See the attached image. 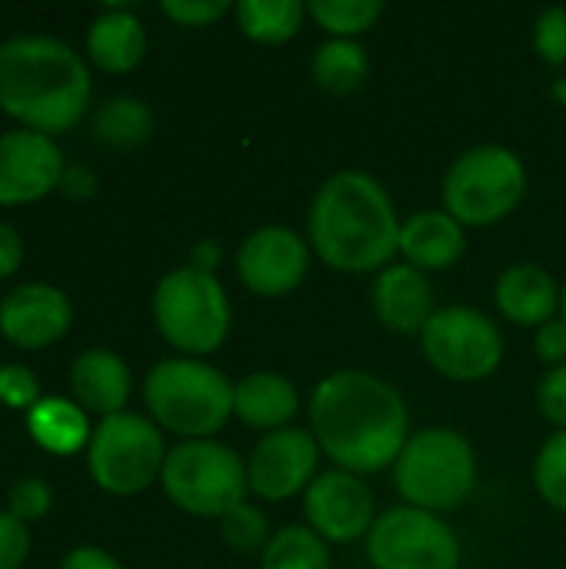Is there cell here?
Masks as SVG:
<instances>
[{
  "mask_svg": "<svg viewBox=\"0 0 566 569\" xmlns=\"http://www.w3.org/2000/svg\"><path fill=\"white\" fill-rule=\"evenodd\" d=\"M307 417L320 453L357 477L394 467L410 440L404 393L370 370L327 373L310 393Z\"/></svg>",
  "mask_w": 566,
  "mask_h": 569,
  "instance_id": "6da1fadb",
  "label": "cell"
},
{
  "mask_svg": "<svg viewBox=\"0 0 566 569\" xmlns=\"http://www.w3.org/2000/svg\"><path fill=\"white\" fill-rule=\"evenodd\" d=\"M400 217L387 187L364 170L327 177L307 210V243L334 273H380L394 263Z\"/></svg>",
  "mask_w": 566,
  "mask_h": 569,
  "instance_id": "7a4b0ae2",
  "label": "cell"
},
{
  "mask_svg": "<svg viewBox=\"0 0 566 569\" xmlns=\"http://www.w3.org/2000/svg\"><path fill=\"white\" fill-rule=\"evenodd\" d=\"M90 107V70L57 37H13L0 43V110L23 130H70Z\"/></svg>",
  "mask_w": 566,
  "mask_h": 569,
  "instance_id": "3957f363",
  "label": "cell"
},
{
  "mask_svg": "<svg viewBox=\"0 0 566 569\" xmlns=\"http://www.w3.org/2000/svg\"><path fill=\"white\" fill-rule=\"evenodd\" d=\"M150 420L183 440H214L234 417V383L197 357L160 360L143 383Z\"/></svg>",
  "mask_w": 566,
  "mask_h": 569,
  "instance_id": "277c9868",
  "label": "cell"
},
{
  "mask_svg": "<svg viewBox=\"0 0 566 569\" xmlns=\"http://www.w3.org/2000/svg\"><path fill=\"white\" fill-rule=\"evenodd\" d=\"M477 453L454 427H427L410 433L394 463V487L407 507L427 513H450L477 490Z\"/></svg>",
  "mask_w": 566,
  "mask_h": 569,
  "instance_id": "5b68a950",
  "label": "cell"
},
{
  "mask_svg": "<svg viewBox=\"0 0 566 569\" xmlns=\"http://www.w3.org/2000/svg\"><path fill=\"white\" fill-rule=\"evenodd\" d=\"M527 193V167L517 150L504 143H480L464 150L444 173V210L460 227H494L507 220Z\"/></svg>",
  "mask_w": 566,
  "mask_h": 569,
  "instance_id": "8992f818",
  "label": "cell"
},
{
  "mask_svg": "<svg viewBox=\"0 0 566 569\" xmlns=\"http://www.w3.org/2000/svg\"><path fill=\"white\" fill-rule=\"evenodd\" d=\"M230 320L234 307L217 273H203L187 263L160 277L153 290V323L180 357L203 360L220 350L230 333Z\"/></svg>",
  "mask_w": 566,
  "mask_h": 569,
  "instance_id": "52a82bcc",
  "label": "cell"
},
{
  "mask_svg": "<svg viewBox=\"0 0 566 569\" xmlns=\"http://www.w3.org/2000/svg\"><path fill=\"white\" fill-rule=\"evenodd\" d=\"M167 500L200 520H220L247 500V463L220 440H183L167 450L160 473Z\"/></svg>",
  "mask_w": 566,
  "mask_h": 569,
  "instance_id": "ba28073f",
  "label": "cell"
},
{
  "mask_svg": "<svg viewBox=\"0 0 566 569\" xmlns=\"http://www.w3.org/2000/svg\"><path fill=\"white\" fill-rule=\"evenodd\" d=\"M163 460L167 447L160 427L130 410L103 417L87 447V470L93 483L113 497L143 493L153 480H160Z\"/></svg>",
  "mask_w": 566,
  "mask_h": 569,
  "instance_id": "9c48e42d",
  "label": "cell"
},
{
  "mask_svg": "<svg viewBox=\"0 0 566 569\" xmlns=\"http://www.w3.org/2000/svg\"><path fill=\"white\" fill-rule=\"evenodd\" d=\"M424 360L454 383H480L504 363V333L477 307H440L420 333Z\"/></svg>",
  "mask_w": 566,
  "mask_h": 569,
  "instance_id": "30bf717a",
  "label": "cell"
},
{
  "mask_svg": "<svg viewBox=\"0 0 566 569\" xmlns=\"http://www.w3.org/2000/svg\"><path fill=\"white\" fill-rule=\"evenodd\" d=\"M374 569H460V540L450 523L417 507H390L367 533Z\"/></svg>",
  "mask_w": 566,
  "mask_h": 569,
  "instance_id": "8fae6325",
  "label": "cell"
},
{
  "mask_svg": "<svg viewBox=\"0 0 566 569\" xmlns=\"http://www.w3.org/2000/svg\"><path fill=\"white\" fill-rule=\"evenodd\" d=\"M310 243L294 227L267 223L244 237L237 250V280L247 293L264 300L290 297L310 273Z\"/></svg>",
  "mask_w": 566,
  "mask_h": 569,
  "instance_id": "7c38bea8",
  "label": "cell"
},
{
  "mask_svg": "<svg viewBox=\"0 0 566 569\" xmlns=\"http://www.w3.org/2000/svg\"><path fill=\"white\" fill-rule=\"evenodd\" d=\"M304 517L307 527L324 543H357L377 523V497L364 477L347 470H320L317 480L304 493Z\"/></svg>",
  "mask_w": 566,
  "mask_h": 569,
  "instance_id": "4fadbf2b",
  "label": "cell"
},
{
  "mask_svg": "<svg viewBox=\"0 0 566 569\" xmlns=\"http://www.w3.org/2000/svg\"><path fill=\"white\" fill-rule=\"evenodd\" d=\"M320 447L310 430L287 427L277 433H264V440L247 457V483L250 493L264 503H284L307 487L320 473Z\"/></svg>",
  "mask_w": 566,
  "mask_h": 569,
  "instance_id": "5bb4252c",
  "label": "cell"
},
{
  "mask_svg": "<svg viewBox=\"0 0 566 569\" xmlns=\"http://www.w3.org/2000/svg\"><path fill=\"white\" fill-rule=\"evenodd\" d=\"M60 147L37 130L0 133V203H33L60 187L63 177Z\"/></svg>",
  "mask_w": 566,
  "mask_h": 569,
  "instance_id": "9a60e30c",
  "label": "cell"
},
{
  "mask_svg": "<svg viewBox=\"0 0 566 569\" xmlns=\"http://www.w3.org/2000/svg\"><path fill=\"white\" fill-rule=\"evenodd\" d=\"M73 323L67 293L53 283H23L0 303V333L23 350H43L57 343Z\"/></svg>",
  "mask_w": 566,
  "mask_h": 569,
  "instance_id": "2e32d148",
  "label": "cell"
},
{
  "mask_svg": "<svg viewBox=\"0 0 566 569\" xmlns=\"http://www.w3.org/2000/svg\"><path fill=\"white\" fill-rule=\"evenodd\" d=\"M370 307L377 320L400 337H420L430 317L440 310L434 283L424 270L410 263H390L374 277L370 287Z\"/></svg>",
  "mask_w": 566,
  "mask_h": 569,
  "instance_id": "e0dca14e",
  "label": "cell"
},
{
  "mask_svg": "<svg viewBox=\"0 0 566 569\" xmlns=\"http://www.w3.org/2000/svg\"><path fill=\"white\" fill-rule=\"evenodd\" d=\"M560 287L554 273L540 263H514L497 277L494 300L504 320L514 327H530L540 330L544 323L557 320L560 313Z\"/></svg>",
  "mask_w": 566,
  "mask_h": 569,
  "instance_id": "ac0fdd59",
  "label": "cell"
},
{
  "mask_svg": "<svg viewBox=\"0 0 566 569\" xmlns=\"http://www.w3.org/2000/svg\"><path fill=\"white\" fill-rule=\"evenodd\" d=\"M467 250V227H460L444 207L440 210H417L400 223L397 253L404 263L430 273L450 270Z\"/></svg>",
  "mask_w": 566,
  "mask_h": 569,
  "instance_id": "d6986e66",
  "label": "cell"
},
{
  "mask_svg": "<svg viewBox=\"0 0 566 569\" xmlns=\"http://www.w3.org/2000/svg\"><path fill=\"white\" fill-rule=\"evenodd\" d=\"M300 413V390L274 370H254L234 383V417L260 433L287 430Z\"/></svg>",
  "mask_w": 566,
  "mask_h": 569,
  "instance_id": "ffe728a7",
  "label": "cell"
},
{
  "mask_svg": "<svg viewBox=\"0 0 566 569\" xmlns=\"http://www.w3.org/2000/svg\"><path fill=\"white\" fill-rule=\"evenodd\" d=\"M70 390L73 400L90 413L100 417L123 413L130 400V367L113 350L103 347L83 350L70 367Z\"/></svg>",
  "mask_w": 566,
  "mask_h": 569,
  "instance_id": "44dd1931",
  "label": "cell"
},
{
  "mask_svg": "<svg viewBox=\"0 0 566 569\" xmlns=\"http://www.w3.org/2000/svg\"><path fill=\"white\" fill-rule=\"evenodd\" d=\"M87 53L107 73H130L147 53V30L130 10L107 7L87 27Z\"/></svg>",
  "mask_w": 566,
  "mask_h": 569,
  "instance_id": "7402d4cb",
  "label": "cell"
},
{
  "mask_svg": "<svg viewBox=\"0 0 566 569\" xmlns=\"http://www.w3.org/2000/svg\"><path fill=\"white\" fill-rule=\"evenodd\" d=\"M27 427L30 437L57 457H70L83 447H90V423H87V410L73 400L63 397H43L30 413H27Z\"/></svg>",
  "mask_w": 566,
  "mask_h": 569,
  "instance_id": "603a6c76",
  "label": "cell"
},
{
  "mask_svg": "<svg viewBox=\"0 0 566 569\" xmlns=\"http://www.w3.org/2000/svg\"><path fill=\"white\" fill-rule=\"evenodd\" d=\"M310 77L327 93H357L370 77V53L360 40H324L310 57Z\"/></svg>",
  "mask_w": 566,
  "mask_h": 569,
  "instance_id": "cb8c5ba5",
  "label": "cell"
},
{
  "mask_svg": "<svg viewBox=\"0 0 566 569\" xmlns=\"http://www.w3.org/2000/svg\"><path fill=\"white\" fill-rule=\"evenodd\" d=\"M307 7L300 0H240L234 3V20L244 37L264 47H280L294 40L304 27Z\"/></svg>",
  "mask_w": 566,
  "mask_h": 569,
  "instance_id": "d4e9b609",
  "label": "cell"
},
{
  "mask_svg": "<svg viewBox=\"0 0 566 569\" xmlns=\"http://www.w3.org/2000/svg\"><path fill=\"white\" fill-rule=\"evenodd\" d=\"M153 133V113L137 97H110L93 117V137L117 150H133Z\"/></svg>",
  "mask_w": 566,
  "mask_h": 569,
  "instance_id": "484cf974",
  "label": "cell"
},
{
  "mask_svg": "<svg viewBox=\"0 0 566 569\" xmlns=\"http://www.w3.org/2000/svg\"><path fill=\"white\" fill-rule=\"evenodd\" d=\"M260 569H334L330 543L310 527H280L260 553Z\"/></svg>",
  "mask_w": 566,
  "mask_h": 569,
  "instance_id": "4316f807",
  "label": "cell"
},
{
  "mask_svg": "<svg viewBox=\"0 0 566 569\" xmlns=\"http://www.w3.org/2000/svg\"><path fill=\"white\" fill-rule=\"evenodd\" d=\"M307 13L330 37L357 40L360 33L377 27V20L384 17V3L380 0H310Z\"/></svg>",
  "mask_w": 566,
  "mask_h": 569,
  "instance_id": "83f0119b",
  "label": "cell"
},
{
  "mask_svg": "<svg viewBox=\"0 0 566 569\" xmlns=\"http://www.w3.org/2000/svg\"><path fill=\"white\" fill-rule=\"evenodd\" d=\"M534 490L540 493V500L566 513V430H557L544 440V447L537 450L534 460Z\"/></svg>",
  "mask_w": 566,
  "mask_h": 569,
  "instance_id": "f1b7e54d",
  "label": "cell"
},
{
  "mask_svg": "<svg viewBox=\"0 0 566 569\" xmlns=\"http://www.w3.org/2000/svg\"><path fill=\"white\" fill-rule=\"evenodd\" d=\"M217 523H220L224 543L230 550H237V553H264L267 543H270V537H274L270 517L260 507L247 503V500L237 503L234 510H227Z\"/></svg>",
  "mask_w": 566,
  "mask_h": 569,
  "instance_id": "f546056e",
  "label": "cell"
},
{
  "mask_svg": "<svg viewBox=\"0 0 566 569\" xmlns=\"http://www.w3.org/2000/svg\"><path fill=\"white\" fill-rule=\"evenodd\" d=\"M534 50L544 63L564 67L566 63V7H547L534 20Z\"/></svg>",
  "mask_w": 566,
  "mask_h": 569,
  "instance_id": "4dcf8cb0",
  "label": "cell"
},
{
  "mask_svg": "<svg viewBox=\"0 0 566 569\" xmlns=\"http://www.w3.org/2000/svg\"><path fill=\"white\" fill-rule=\"evenodd\" d=\"M0 403L10 410H33L40 403V383L37 377L20 367V363H7L0 367Z\"/></svg>",
  "mask_w": 566,
  "mask_h": 569,
  "instance_id": "1f68e13d",
  "label": "cell"
},
{
  "mask_svg": "<svg viewBox=\"0 0 566 569\" xmlns=\"http://www.w3.org/2000/svg\"><path fill=\"white\" fill-rule=\"evenodd\" d=\"M7 503H10V513L20 520V523H30V520H43L47 513H50V503H53V493H50V487L43 483V480H20L13 490H10V497H7Z\"/></svg>",
  "mask_w": 566,
  "mask_h": 569,
  "instance_id": "d6a6232c",
  "label": "cell"
},
{
  "mask_svg": "<svg viewBox=\"0 0 566 569\" xmlns=\"http://www.w3.org/2000/svg\"><path fill=\"white\" fill-rule=\"evenodd\" d=\"M160 10H163V17H170L180 27H207V23L220 20L224 13H230L234 3H227V0H163Z\"/></svg>",
  "mask_w": 566,
  "mask_h": 569,
  "instance_id": "836d02e7",
  "label": "cell"
},
{
  "mask_svg": "<svg viewBox=\"0 0 566 569\" xmlns=\"http://www.w3.org/2000/svg\"><path fill=\"white\" fill-rule=\"evenodd\" d=\"M537 410L547 423L557 430H566V363L554 367L537 383Z\"/></svg>",
  "mask_w": 566,
  "mask_h": 569,
  "instance_id": "e575fe53",
  "label": "cell"
},
{
  "mask_svg": "<svg viewBox=\"0 0 566 569\" xmlns=\"http://www.w3.org/2000/svg\"><path fill=\"white\" fill-rule=\"evenodd\" d=\"M27 553H30L27 523H20L13 513H0V569H20Z\"/></svg>",
  "mask_w": 566,
  "mask_h": 569,
  "instance_id": "d590c367",
  "label": "cell"
},
{
  "mask_svg": "<svg viewBox=\"0 0 566 569\" xmlns=\"http://www.w3.org/2000/svg\"><path fill=\"white\" fill-rule=\"evenodd\" d=\"M534 353L540 363H547L550 370L554 367H564L566 363V320L557 317L550 323H544L540 330H534Z\"/></svg>",
  "mask_w": 566,
  "mask_h": 569,
  "instance_id": "8d00e7d4",
  "label": "cell"
},
{
  "mask_svg": "<svg viewBox=\"0 0 566 569\" xmlns=\"http://www.w3.org/2000/svg\"><path fill=\"white\" fill-rule=\"evenodd\" d=\"M57 190H63V193L73 197V200H87V197L97 193V173H93L90 167H67Z\"/></svg>",
  "mask_w": 566,
  "mask_h": 569,
  "instance_id": "74e56055",
  "label": "cell"
},
{
  "mask_svg": "<svg viewBox=\"0 0 566 569\" xmlns=\"http://www.w3.org/2000/svg\"><path fill=\"white\" fill-rule=\"evenodd\" d=\"M23 260V243H20V233L0 220V280L3 277H13L17 267Z\"/></svg>",
  "mask_w": 566,
  "mask_h": 569,
  "instance_id": "f35d334b",
  "label": "cell"
},
{
  "mask_svg": "<svg viewBox=\"0 0 566 569\" xmlns=\"http://www.w3.org/2000/svg\"><path fill=\"white\" fill-rule=\"evenodd\" d=\"M60 569H123L107 550H97V547H80L73 553L63 557Z\"/></svg>",
  "mask_w": 566,
  "mask_h": 569,
  "instance_id": "ab89813d",
  "label": "cell"
},
{
  "mask_svg": "<svg viewBox=\"0 0 566 569\" xmlns=\"http://www.w3.org/2000/svg\"><path fill=\"white\" fill-rule=\"evenodd\" d=\"M217 263H220V247H217L214 240H200V243L190 250V267H193V270L214 273Z\"/></svg>",
  "mask_w": 566,
  "mask_h": 569,
  "instance_id": "60d3db41",
  "label": "cell"
},
{
  "mask_svg": "<svg viewBox=\"0 0 566 569\" xmlns=\"http://www.w3.org/2000/svg\"><path fill=\"white\" fill-rule=\"evenodd\" d=\"M554 100L566 107V80H557V83H554Z\"/></svg>",
  "mask_w": 566,
  "mask_h": 569,
  "instance_id": "b9f144b4",
  "label": "cell"
},
{
  "mask_svg": "<svg viewBox=\"0 0 566 569\" xmlns=\"http://www.w3.org/2000/svg\"><path fill=\"white\" fill-rule=\"evenodd\" d=\"M560 317L566 320V283H564V293H560Z\"/></svg>",
  "mask_w": 566,
  "mask_h": 569,
  "instance_id": "7bdbcfd3",
  "label": "cell"
},
{
  "mask_svg": "<svg viewBox=\"0 0 566 569\" xmlns=\"http://www.w3.org/2000/svg\"><path fill=\"white\" fill-rule=\"evenodd\" d=\"M560 569H566V567H560Z\"/></svg>",
  "mask_w": 566,
  "mask_h": 569,
  "instance_id": "ee69618b",
  "label": "cell"
}]
</instances>
